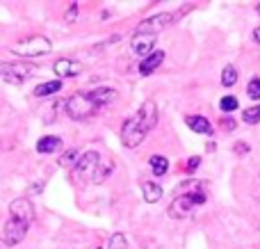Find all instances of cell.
<instances>
[{
  "instance_id": "cell-1",
  "label": "cell",
  "mask_w": 260,
  "mask_h": 249,
  "mask_svg": "<svg viewBox=\"0 0 260 249\" xmlns=\"http://www.w3.org/2000/svg\"><path fill=\"white\" fill-rule=\"evenodd\" d=\"M206 199H208L206 190L183 192V195H178L169 204V208H167V215H169L171 220H183V217H187V215L192 213L194 208H199V206L206 204Z\"/></svg>"
},
{
  "instance_id": "cell-2",
  "label": "cell",
  "mask_w": 260,
  "mask_h": 249,
  "mask_svg": "<svg viewBox=\"0 0 260 249\" xmlns=\"http://www.w3.org/2000/svg\"><path fill=\"white\" fill-rule=\"evenodd\" d=\"M64 110H67V114L71 119H76V121H82V119H89L94 117L96 112H99V103H96L94 99H91L89 91H76L73 96H69L67 103H64Z\"/></svg>"
},
{
  "instance_id": "cell-3",
  "label": "cell",
  "mask_w": 260,
  "mask_h": 249,
  "mask_svg": "<svg viewBox=\"0 0 260 249\" xmlns=\"http://www.w3.org/2000/svg\"><path fill=\"white\" fill-rule=\"evenodd\" d=\"M99 163H101V155L99 151H87V153L80 155V160H78V165L73 167L71 172V183L78 188H85L87 183H94V174L96 169H99Z\"/></svg>"
},
{
  "instance_id": "cell-4",
  "label": "cell",
  "mask_w": 260,
  "mask_h": 249,
  "mask_svg": "<svg viewBox=\"0 0 260 249\" xmlns=\"http://www.w3.org/2000/svg\"><path fill=\"white\" fill-rule=\"evenodd\" d=\"M9 50L14 55H21V57H39V55H46L53 50V41L44 35H32L27 39H21L18 44H14Z\"/></svg>"
},
{
  "instance_id": "cell-5",
  "label": "cell",
  "mask_w": 260,
  "mask_h": 249,
  "mask_svg": "<svg viewBox=\"0 0 260 249\" xmlns=\"http://www.w3.org/2000/svg\"><path fill=\"white\" fill-rule=\"evenodd\" d=\"M37 73V64L32 62H0V78L5 82H21L30 80L32 76Z\"/></svg>"
},
{
  "instance_id": "cell-6",
  "label": "cell",
  "mask_w": 260,
  "mask_h": 249,
  "mask_svg": "<svg viewBox=\"0 0 260 249\" xmlns=\"http://www.w3.org/2000/svg\"><path fill=\"white\" fill-rule=\"evenodd\" d=\"M27 231H30V224L21 222V220H16V217H9L7 222H5L3 231H0V242H3L5 247H16L23 242Z\"/></svg>"
},
{
  "instance_id": "cell-7",
  "label": "cell",
  "mask_w": 260,
  "mask_h": 249,
  "mask_svg": "<svg viewBox=\"0 0 260 249\" xmlns=\"http://www.w3.org/2000/svg\"><path fill=\"white\" fill-rule=\"evenodd\" d=\"M176 16H178V14H174V12H160V14H155V16L144 18V21L137 25L135 35H157L160 30L169 27L171 23L176 21Z\"/></svg>"
},
{
  "instance_id": "cell-8",
  "label": "cell",
  "mask_w": 260,
  "mask_h": 249,
  "mask_svg": "<svg viewBox=\"0 0 260 249\" xmlns=\"http://www.w3.org/2000/svg\"><path fill=\"white\" fill-rule=\"evenodd\" d=\"M146 135H148V133L139 126L137 117H128L126 121H123V126H121V142H123V146H128V149H137V146L146 140Z\"/></svg>"
},
{
  "instance_id": "cell-9",
  "label": "cell",
  "mask_w": 260,
  "mask_h": 249,
  "mask_svg": "<svg viewBox=\"0 0 260 249\" xmlns=\"http://www.w3.org/2000/svg\"><path fill=\"white\" fill-rule=\"evenodd\" d=\"M137 121H139V126L144 128L146 133H151L153 128L157 126V105H155V101H144L142 105H139V110H137Z\"/></svg>"
},
{
  "instance_id": "cell-10",
  "label": "cell",
  "mask_w": 260,
  "mask_h": 249,
  "mask_svg": "<svg viewBox=\"0 0 260 249\" xmlns=\"http://www.w3.org/2000/svg\"><path fill=\"white\" fill-rule=\"evenodd\" d=\"M53 71L57 78H76L85 71V64L76 57H59L57 62L53 64Z\"/></svg>"
},
{
  "instance_id": "cell-11",
  "label": "cell",
  "mask_w": 260,
  "mask_h": 249,
  "mask_svg": "<svg viewBox=\"0 0 260 249\" xmlns=\"http://www.w3.org/2000/svg\"><path fill=\"white\" fill-rule=\"evenodd\" d=\"M9 217H16L32 227V222H35V206H32V201L25 199V197L14 199L12 204H9Z\"/></svg>"
},
{
  "instance_id": "cell-12",
  "label": "cell",
  "mask_w": 260,
  "mask_h": 249,
  "mask_svg": "<svg viewBox=\"0 0 260 249\" xmlns=\"http://www.w3.org/2000/svg\"><path fill=\"white\" fill-rule=\"evenodd\" d=\"M155 37L157 35H135L133 41H130L133 53L135 55H142V59L148 57V55L153 53V48H155Z\"/></svg>"
},
{
  "instance_id": "cell-13",
  "label": "cell",
  "mask_w": 260,
  "mask_h": 249,
  "mask_svg": "<svg viewBox=\"0 0 260 249\" xmlns=\"http://www.w3.org/2000/svg\"><path fill=\"white\" fill-rule=\"evenodd\" d=\"M185 126H187L189 131L199 133V135H208V137L215 135V128H212V123L208 121L203 114H185Z\"/></svg>"
},
{
  "instance_id": "cell-14",
  "label": "cell",
  "mask_w": 260,
  "mask_h": 249,
  "mask_svg": "<svg viewBox=\"0 0 260 249\" xmlns=\"http://www.w3.org/2000/svg\"><path fill=\"white\" fill-rule=\"evenodd\" d=\"M162 62H165V50H153L148 57H144L142 62H139V73H142V76H151L153 71L160 69Z\"/></svg>"
},
{
  "instance_id": "cell-15",
  "label": "cell",
  "mask_w": 260,
  "mask_h": 249,
  "mask_svg": "<svg viewBox=\"0 0 260 249\" xmlns=\"http://www.w3.org/2000/svg\"><path fill=\"white\" fill-rule=\"evenodd\" d=\"M91 99L99 103V108H105V105H112L114 101L119 99V91L114 87H96V89L89 91Z\"/></svg>"
},
{
  "instance_id": "cell-16",
  "label": "cell",
  "mask_w": 260,
  "mask_h": 249,
  "mask_svg": "<svg viewBox=\"0 0 260 249\" xmlns=\"http://www.w3.org/2000/svg\"><path fill=\"white\" fill-rule=\"evenodd\" d=\"M59 149H62V140H59L57 135H44L37 142V153H41V155L57 153Z\"/></svg>"
},
{
  "instance_id": "cell-17",
  "label": "cell",
  "mask_w": 260,
  "mask_h": 249,
  "mask_svg": "<svg viewBox=\"0 0 260 249\" xmlns=\"http://www.w3.org/2000/svg\"><path fill=\"white\" fill-rule=\"evenodd\" d=\"M162 195H165V190H162L160 183L155 181H144L142 183V197L146 204H157V201L162 199Z\"/></svg>"
},
{
  "instance_id": "cell-18",
  "label": "cell",
  "mask_w": 260,
  "mask_h": 249,
  "mask_svg": "<svg viewBox=\"0 0 260 249\" xmlns=\"http://www.w3.org/2000/svg\"><path fill=\"white\" fill-rule=\"evenodd\" d=\"M112 172H114V160L112 158L101 160L99 169H96V174H94V183H96V185H103V183L112 176Z\"/></svg>"
},
{
  "instance_id": "cell-19",
  "label": "cell",
  "mask_w": 260,
  "mask_h": 249,
  "mask_svg": "<svg viewBox=\"0 0 260 249\" xmlns=\"http://www.w3.org/2000/svg\"><path fill=\"white\" fill-rule=\"evenodd\" d=\"M148 165H151L153 176H165V174L169 172V160H167L165 155H160V153H153L151 158H148Z\"/></svg>"
},
{
  "instance_id": "cell-20",
  "label": "cell",
  "mask_w": 260,
  "mask_h": 249,
  "mask_svg": "<svg viewBox=\"0 0 260 249\" xmlns=\"http://www.w3.org/2000/svg\"><path fill=\"white\" fill-rule=\"evenodd\" d=\"M59 89H62V80H48V82H41V85H37L35 89H32V94H35L37 99H44V96L57 94Z\"/></svg>"
},
{
  "instance_id": "cell-21",
  "label": "cell",
  "mask_w": 260,
  "mask_h": 249,
  "mask_svg": "<svg viewBox=\"0 0 260 249\" xmlns=\"http://www.w3.org/2000/svg\"><path fill=\"white\" fill-rule=\"evenodd\" d=\"M238 82V69L233 64H226L224 71H221V85L224 87H233Z\"/></svg>"
},
{
  "instance_id": "cell-22",
  "label": "cell",
  "mask_w": 260,
  "mask_h": 249,
  "mask_svg": "<svg viewBox=\"0 0 260 249\" xmlns=\"http://www.w3.org/2000/svg\"><path fill=\"white\" fill-rule=\"evenodd\" d=\"M80 151L78 149H69V151H64V155L59 158V167H76L78 165V160H80Z\"/></svg>"
},
{
  "instance_id": "cell-23",
  "label": "cell",
  "mask_w": 260,
  "mask_h": 249,
  "mask_svg": "<svg viewBox=\"0 0 260 249\" xmlns=\"http://www.w3.org/2000/svg\"><path fill=\"white\" fill-rule=\"evenodd\" d=\"M242 121L249 123V126H256V123H260V105H251V108L242 110Z\"/></svg>"
},
{
  "instance_id": "cell-24",
  "label": "cell",
  "mask_w": 260,
  "mask_h": 249,
  "mask_svg": "<svg viewBox=\"0 0 260 249\" xmlns=\"http://www.w3.org/2000/svg\"><path fill=\"white\" fill-rule=\"evenodd\" d=\"M240 108V101L235 99V96H221V101H219V110L224 114H231V112H235V110Z\"/></svg>"
},
{
  "instance_id": "cell-25",
  "label": "cell",
  "mask_w": 260,
  "mask_h": 249,
  "mask_svg": "<svg viewBox=\"0 0 260 249\" xmlns=\"http://www.w3.org/2000/svg\"><path fill=\"white\" fill-rule=\"evenodd\" d=\"M247 96L251 101H260V78L258 76H253L251 80H249V85H247Z\"/></svg>"
},
{
  "instance_id": "cell-26",
  "label": "cell",
  "mask_w": 260,
  "mask_h": 249,
  "mask_svg": "<svg viewBox=\"0 0 260 249\" xmlns=\"http://www.w3.org/2000/svg\"><path fill=\"white\" fill-rule=\"evenodd\" d=\"M108 249H128V240L123 233H114L112 238H110V247Z\"/></svg>"
},
{
  "instance_id": "cell-27",
  "label": "cell",
  "mask_w": 260,
  "mask_h": 249,
  "mask_svg": "<svg viewBox=\"0 0 260 249\" xmlns=\"http://www.w3.org/2000/svg\"><path fill=\"white\" fill-rule=\"evenodd\" d=\"M78 9H80V5H78V3H71V5H69V9L64 12V21H67L69 25H71V23H76V18H78Z\"/></svg>"
},
{
  "instance_id": "cell-28",
  "label": "cell",
  "mask_w": 260,
  "mask_h": 249,
  "mask_svg": "<svg viewBox=\"0 0 260 249\" xmlns=\"http://www.w3.org/2000/svg\"><path fill=\"white\" fill-rule=\"evenodd\" d=\"M199 167H201V155H192V158H187V163H185V174H194Z\"/></svg>"
},
{
  "instance_id": "cell-29",
  "label": "cell",
  "mask_w": 260,
  "mask_h": 249,
  "mask_svg": "<svg viewBox=\"0 0 260 249\" xmlns=\"http://www.w3.org/2000/svg\"><path fill=\"white\" fill-rule=\"evenodd\" d=\"M219 126L224 128L226 133H231V131H235V126H238V121H235L233 117H221V119H219Z\"/></svg>"
},
{
  "instance_id": "cell-30",
  "label": "cell",
  "mask_w": 260,
  "mask_h": 249,
  "mask_svg": "<svg viewBox=\"0 0 260 249\" xmlns=\"http://www.w3.org/2000/svg\"><path fill=\"white\" fill-rule=\"evenodd\" d=\"M249 151H251V146L247 142H235L233 144V153H238V155H247Z\"/></svg>"
},
{
  "instance_id": "cell-31",
  "label": "cell",
  "mask_w": 260,
  "mask_h": 249,
  "mask_svg": "<svg viewBox=\"0 0 260 249\" xmlns=\"http://www.w3.org/2000/svg\"><path fill=\"white\" fill-rule=\"evenodd\" d=\"M251 37H253V41H256V44L260 46V25H258V27H256V30H253V32H251Z\"/></svg>"
},
{
  "instance_id": "cell-32",
  "label": "cell",
  "mask_w": 260,
  "mask_h": 249,
  "mask_svg": "<svg viewBox=\"0 0 260 249\" xmlns=\"http://www.w3.org/2000/svg\"><path fill=\"white\" fill-rule=\"evenodd\" d=\"M256 12L260 14V3H256Z\"/></svg>"
},
{
  "instance_id": "cell-33",
  "label": "cell",
  "mask_w": 260,
  "mask_h": 249,
  "mask_svg": "<svg viewBox=\"0 0 260 249\" xmlns=\"http://www.w3.org/2000/svg\"><path fill=\"white\" fill-rule=\"evenodd\" d=\"M96 249H103V247H96Z\"/></svg>"
}]
</instances>
